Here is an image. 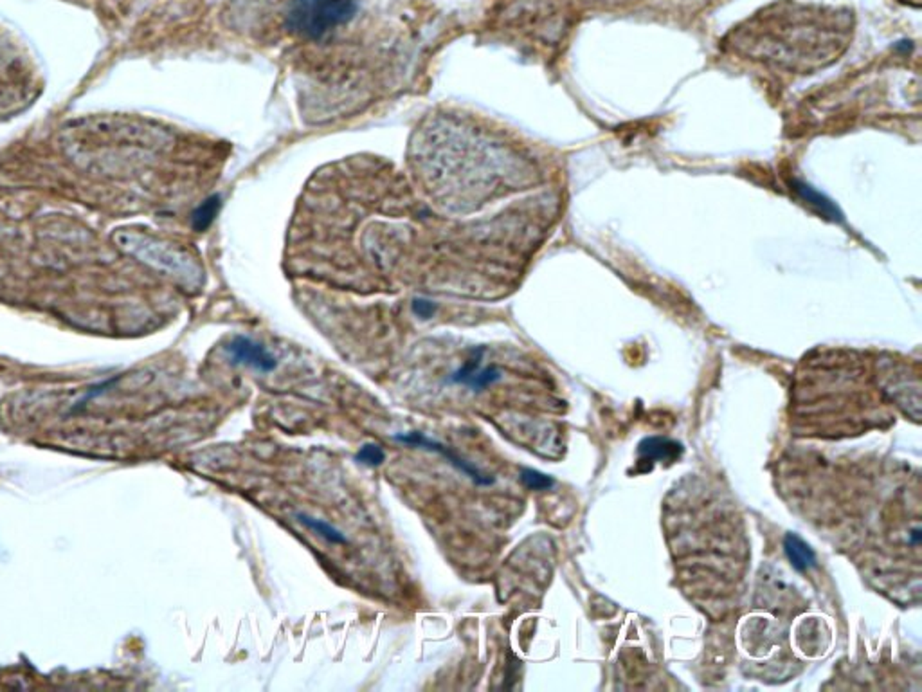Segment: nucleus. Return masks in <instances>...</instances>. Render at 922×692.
Returning a JSON list of instances; mask_svg holds the SVG:
<instances>
[{
  "label": "nucleus",
  "mask_w": 922,
  "mask_h": 692,
  "mask_svg": "<svg viewBox=\"0 0 922 692\" xmlns=\"http://www.w3.org/2000/svg\"><path fill=\"white\" fill-rule=\"evenodd\" d=\"M411 310L420 320H429L435 315L436 305L429 300H423V298H415L411 303Z\"/></svg>",
  "instance_id": "obj_11"
},
{
  "label": "nucleus",
  "mask_w": 922,
  "mask_h": 692,
  "mask_svg": "<svg viewBox=\"0 0 922 692\" xmlns=\"http://www.w3.org/2000/svg\"><path fill=\"white\" fill-rule=\"evenodd\" d=\"M227 357L236 366H249L260 373H270L277 368V359L263 342L249 335H235L223 346Z\"/></svg>",
  "instance_id": "obj_4"
},
{
  "label": "nucleus",
  "mask_w": 922,
  "mask_h": 692,
  "mask_svg": "<svg viewBox=\"0 0 922 692\" xmlns=\"http://www.w3.org/2000/svg\"><path fill=\"white\" fill-rule=\"evenodd\" d=\"M395 440L400 444H406L409 447H418V449L429 451V453H436L440 456L445 458L449 461L450 466L454 467L456 471L465 474L467 478L474 481L479 487H488V485L496 483V478L487 474L484 471H481L479 467H476L474 463H470L469 460L457 454L454 451V447L445 446L443 442H438V440H433L429 436H425L420 431H408V433H400V435H395Z\"/></svg>",
  "instance_id": "obj_2"
},
{
  "label": "nucleus",
  "mask_w": 922,
  "mask_h": 692,
  "mask_svg": "<svg viewBox=\"0 0 922 692\" xmlns=\"http://www.w3.org/2000/svg\"><path fill=\"white\" fill-rule=\"evenodd\" d=\"M355 461L366 467H381L386 461V453L378 444L368 442L357 451V454H355Z\"/></svg>",
  "instance_id": "obj_9"
},
{
  "label": "nucleus",
  "mask_w": 922,
  "mask_h": 692,
  "mask_svg": "<svg viewBox=\"0 0 922 692\" xmlns=\"http://www.w3.org/2000/svg\"><path fill=\"white\" fill-rule=\"evenodd\" d=\"M681 453H683V447L679 444L669 439H661V436L645 439L638 446L640 461H650V466L663 460L674 461Z\"/></svg>",
  "instance_id": "obj_5"
},
{
  "label": "nucleus",
  "mask_w": 922,
  "mask_h": 692,
  "mask_svg": "<svg viewBox=\"0 0 922 692\" xmlns=\"http://www.w3.org/2000/svg\"><path fill=\"white\" fill-rule=\"evenodd\" d=\"M784 548L789 561H791V565L795 566L798 572H803V570L811 568V566L816 565V555L815 552L811 550V546L807 545V542L803 541L802 538H798L796 534L785 535Z\"/></svg>",
  "instance_id": "obj_6"
},
{
  "label": "nucleus",
  "mask_w": 922,
  "mask_h": 692,
  "mask_svg": "<svg viewBox=\"0 0 922 692\" xmlns=\"http://www.w3.org/2000/svg\"><path fill=\"white\" fill-rule=\"evenodd\" d=\"M519 480L521 483L524 485L530 491H548V488L553 487V478L548 476L544 473H539L535 469H528V467H523L521 473H519Z\"/></svg>",
  "instance_id": "obj_10"
},
{
  "label": "nucleus",
  "mask_w": 922,
  "mask_h": 692,
  "mask_svg": "<svg viewBox=\"0 0 922 692\" xmlns=\"http://www.w3.org/2000/svg\"><path fill=\"white\" fill-rule=\"evenodd\" d=\"M296 519L303 525V527H307L308 530L315 532V534H319L324 541L332 542V545H348V538H346L339 528H335L334 525L324 521V519L312 518V515L304 514V512H297Z\"/></svg>",
  "instance_id": "obj_7"
},
{
  "label": "nucleus",
  "mask_w": 922,
  "mask_h": 692,
  "mask_svg": "<svg viewBox=\"0 0 922 692\" xmlns=\"http://www.w3.org/2000/svg\"><path fill=\"white\" fill-rule=\"evenodd\" d=\"M484 354H487L484 346L472 348L469 357L465 359V362L456 372L450 373L449 379H447V384L465 386V388H469L474 393H479L483 389L490 388L492 384H496L503 377V372L496 365L483 366Z\"/></svg>",
  "instance_id": "obj_3"
},
{
  "label": "nucleus",
  "mask_w": 922,
  "mask_h": 692,
  "mask_svg": "<svg viewBox=\"0 0 922 692\" xmlns=\"http://www.w3.org/2000/svg\"><path fill=\"white\" fill-rule=\"evenodd\" d=\"M220 208V200L218 196H209L206 199L204 202H200L191 213V226L195 231H206L209 227V224L213 222L215 219L216 211Z\"/></svg>",
  "instance_id": "obj_8"
},
{
  "label": "nucleus",
  "mask_w": 922,
  "mask_h": 692,
  "mask_svg": "<svg viewBox=\"0 0 922 692\" xmlns=\"http://www.w3.org/2000/svg\"><path fill=\"white\" fill-rule=\"evenodd\" d=\"M361 0H290L285 29L307 42H319L357 15Z\"/></svg>",
  "instance_id": "obj_1"
}]
</instances>
